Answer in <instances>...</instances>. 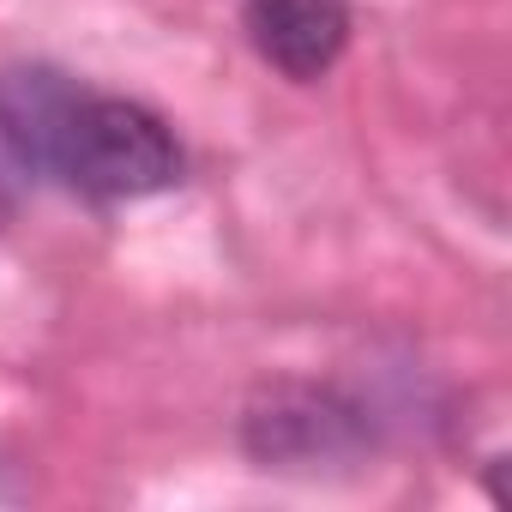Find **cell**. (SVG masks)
Returning a JSON list of instances; mask_svg holds the SVG:
<instances>
[{
	"mask_svg": "<svg viewBox=\"0 0 512 512\" xmlns=\"http://www.w3.org/2000/svg\"><path fill=\"white\" fill-rule=\"evenodd\" d=\"M43 169L91 199H145L181 181V145L145 103L73 91L49 127Z\"/></svg>",
	"mask_w": 512,
	"mask_h": 512,
	"instance_id": "cell-1",
	"label": "cell"
},
{
	"mask_svg": "<svg viewBox=\"0 0 512 512\" xmlns=\"http://www.w3.org/2000/svg\"><path fill=\"white\" fill-rule=\"evenodd\" d=\"M241 446L260 470L278 476H320L350 470L374 452V422L356 398L314 386V380H272L241 410Z\"/></svg>",
	"mask_w": 512,
	"mask_h": 512,
	"instance_id": "cell-2",
	"label": "cell"
},
{
	"mask_svg": "<svg viewBox=\"0 0 512 512\" xmlns=\"http://www.w3.org/2000/svg\"><path fill=\"white\" fill-rule=\"evenodd\" d=\"M247 37L266 67L308 85L350 43V0H247Z\"/></svg>",
	"mask_w": 512,
	"mask_h": 512,
	"instance_id": "cell-3",
	"label": "cell"
}]
</instances>
